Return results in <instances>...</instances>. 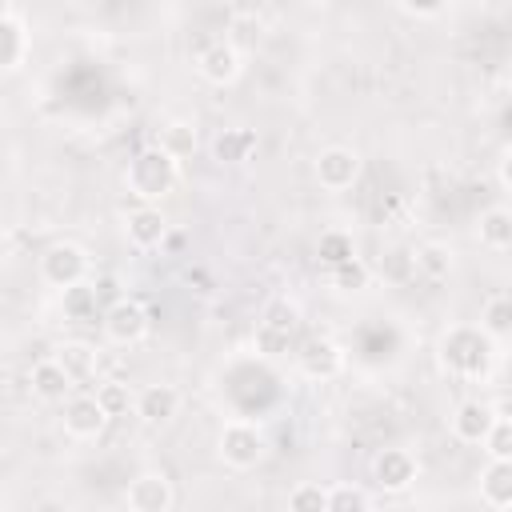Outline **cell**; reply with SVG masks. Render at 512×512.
Returning a JSON list of instances; mask_svg holds the SVG:
<instances>
[{"mask_svg": "<svg viewBox=\"0 0 512 512\" xmlns=\"http://www.w3.org/2000/svg\"><path fill=\"white\" fill-rule=\"evenodd\" d=\"M180 184V160L168 156L160 144L140 148L128 168H124V188L140 200V204H160L164 196H172V188Z\"/></svg>", "mask_w": 512, "mask_h": 512, "instance_id": "cell-1", "label": "cell"}, {"mask_svg": "<svg viewBox=\"0 0 512 512\" xmlns=\"http://www.w3.org/2000/svg\"><path fill=\"white\" fill-rule=\"evenodd\" d=\"M492 344H496V340H492L484 328H468V324L448 328L444 340H440V364H444L448 376L484 380L488 368H492V356H496Z\"/></svg>", "mask_w": 512, "mask_h": 512, "instance_id": "cell-2", "label": "cell"}, {"mask_svg": "<svg viewBox=\"0 0 512 512\" xmlns=\"http://www.w3.org/2000/svg\"><path fill=\"white\" fill-rule=\"evenodd\" d=\"M88 268H92V264H88V252H84L80 244H72V240L48 244V248L40 252V280H44L48 288H56V292H64V288L88 280Z\"/></svg>", "mask_w": 512, "mask_h": 512, "instance_id": "cell-3", "label": "cell"}, {"mask_svg": "<svg viewBox=\"0 0 512 512\" xmlns=\"http://www.w3.org/2000/svg\"><path fill=\"white\" fill-rule=\"evenodd\" d=\"M264 432L252 424V420H228L224 428H220V440H216V452H220V460L228 464V468H240V472H248V468H256L260 460H264Z\"/></svg>", "mask_w": 512, "mask_h": 512, "instance_id": "cell-4", "label": "cell"}, {"mask_svg": "<svg viewBox=\"0 0 512 512\" xmlns=\"http://www.w3.org/2000/svg\"><path fill=\"white\" fill-rule=\"evenodd\" d=\"M100 324H104V336H108L112 344L132 348V344H140V340L148 336V308H144L136 296H120V300H112V304L104 308Z\"/></svg>", "mask_w": 512, "mask_h": 512, "instance_id": "cell-5", "label": "cell"}, {"mask_svg": "<svg viewBox=\"0 0 512 512\" xmlns=\"http://www.w3.org/2000/svg\"><path fill=\"white\" fill-rule=\"evenodd\" d=\"M372 484L380 488V492H388V496H400V492H408L412 484H416V476H420V464H416V456L408 452V448H380L376 456H372Z\"/></svg>", "mask_w": 512, "mask_h": 512, "instance_id": "cell-6", "label": "cell"}, {"mask_svg": "<svg viewBox=\"0 0 512 512\" xmlns=\"http://www.w3.org/2000/svg\"><path fill=\"white\" fill-rule=\"evenodd\" d=\"M312 172H316V184L320 188L344 192V188H352L360 180V152L356 148H344V144H328V148H320Z\"/></svg>", "mask_w": 512, "mask_h": 512, "instance_id": "cell-7", "label": "cell"}, {"mask_svg": "<svg viewBox=\"0 0 512 512\" xmlns=\"http://www.w3.org/2000/svg\"><path fill=\"white\" fill-rule=\"evenodd\" d=\"M124 504L132 512H168L176 504V488H172V480L164 472H140L136 480H128Z\"/></svg>", "mask_w": 512, "mask_h": 512, "instance_id": "cell-8", "label": "cell"}, {"mask_svg": "<svg viewBox=\"0 0 512 512\" xmlns=\"http://www.w3.org/2000/svg\"><path fill=\"white\" fill-rule=\"evenodd\" d=\"M296 368L308 380H332L344 368V348L336 340H328V336H312V340H304L296 348Z\"/></svg>", "mask_w": 512, "mask_h": 512, "instance_id": "cell-9", "label": "cell"}, {"mask_svg": "<svg viewBox=\"0 0 512 512\" xmlns=\"http://www.w3.org/2000/svg\"><path fill=\"white\" fill-rule=\"evenodd\" d=\"M108 428V412L100 408V400H96V392L92 396H84V392H68L64 396V432L68 436H76V440H96L100 432Z\"/></svg>", "mask_w": 512, "mask_h": 512, "instance_id": "cell-10", "label": "cell"}, {"mask_svg": "<svg viewBox=\"0 0 512 512\" xmlns=\"http://www.w3.org/2000/svg\"><path fill=\"white\" fill-rule=\"evenodd\" d=\"M124 236H128L132 248L152 252V248H160L164 236H168V216L160 212V204H136V208L124 216Z\"/></svg>", "mask_w": 512, "mask_h": 512, "instance_id": "cell-11", "label": "cell"}, {"mask_svg": "<svg viewBox=\"0 0 512 512\" xmlns=\"http://www.w3.org/2000/svg\"><path fill=\"white\" fill-rule=\"evenodd\" d=\"M240 48L232 44V40H212V44H204L200 48V56H196V72L208 80V84H216V88H224V84H232L236 76H240Z\"/></svg>", "mask_w": 512, "mask_h": 512, "instance_id": "cell-12", "label": "cell"}, {"mask_svg": "<svg viewBox=\"0 0 512 512\" xmlns=\"http://www.w3.org/2000/svg\"><path fill=\"white\" fill-rule=\"evenodd\" d=\"M132 412L144 424H168L180 412V388L176 384H144L132 396Z\"/></svg>", "mask_w": 512, "mask_h": 512, "instance_id": "cell-13", "label": "cell"}, {"mask_svg": "<svg viewBox=\"0 0 512 512\" xmlns=\"http://www.w3.org/2000/svg\"><path fill=\"white\" fill-rule=\"evenodd\" d=\"M492 420H496V408L488 400H460L452 412V436L464 444H480L484 432L492 428Z\"/></svg>", "mask_w": 512, "mask_h": 512, "instance_id": "cell-14", "label": "cell"}, {"mask_svg": "<svg viewBox=\"0 0 512 512\" xmlns=\"http://www.w3.org/2000/svg\"><path fill=\"white\" fill-rule=\"evenodd\" d=\"M480 500L496 512L512 508V460H488L480 472Z\"/></svg>", "mask_w": 512, "mask_h": 512, "instance_id": "cell-15", "label": "cell"}, {"mask_svg": "<svg viewBox=\"0 0 512 512\" xmlns=\"http://www.w3.org/2000/svg\"><path fill=\"white\" fill-rule=\"evenodd\" d=\"M28 384H32V392H36L40 400H52V404H56V400H64V396L76 388V384L68 380V372H64V368H60L52 356L32 364V376H28Z\"/></svg>", "mask_w": 512, "mask_h": 512, "instance_id": "cell-16", "label": "cell"}, {"mask_svg": "<svg viewBox=\"0 0 512 512\" xmlns=\"http://www.w3.org/2000/svg\"><path fill=\"white\" fill-rule=\"evenodd\" d=\"M252 152H256V132L252 128H224L212 140V156L220 164H248Z\"/></svg>", "mask_w": 512, "mask_h": 512, "instance_id": "cell-17", "label": "cell"}, {"mask_svg": "<svg viewBox=\"0 0 512 512\" xmlns=\"http://www.w3.org/2000/svg\"><path fill=\"white\" fill-rule=\"evenodd\" d=\"M52 360L68 372L72 384H80V380H88V376L96 372V348L84 344V340H64V344L52 352Z\"/></svg>", "mask_w": 512, "mask_h": 512, "instance_id": "cell-18", "label": "cell"}, {"mask_svg": "<svg viewBox=\"0 0 512 512\" xmlns=\"http://www.w3.org/2000/svg\"><path fill=\"white\" fill-rule=\"evenodd\" d=\"M24 56H28V32H24V24L16 16L0 12V72L20 68Z\"/></svg>", "mask_w": 512, "mask_h": 512, "instance_id": "cell-19", "label": "cell"}, {"mask_svg": "<svg viewBox=\"0 0 512 512\" xmlns=\"http://www.w3.org/2000/svg\"><path fill=\"white\" fill-rule=\"evenodd\" d=\"M480 244L484 248H492V252H504L508 244H512V212L504 208V204H496V208H484L480 212Z\"/></svg>", "mask_w": 512, "mask_h": 512, "instance_id": "cell-20", "label": "cell"}, {"mask_svg": "<svg viewBox=\"0 0 512 512\" xmlns=\"http://www.w3.org/2000/svg\"><path fill=\"white\" fill-rule=\"evenodd\" d=\"M60 308H64V316L76 320V324L96 320V308H100V304H96V284L80 280V284L64 288V292H60Z\"/></svg>", "mask_w": 512, "mask_h": 512, "instance_id": "cell-21", "label": "cell"}, {"mask_svg": "<svg viewBox=\"0 0 512 512\" xmlns=\"http://www.w3.org/2000/svg\"><path fill=\"white\" fill-rule=\"evenodd\" d=\"M480 328L492 336V340H504L512 332V296L508 292H492L480 308Z\"/></svg>", "mask_w": 512, "mask_h": 512, "instance_id": "cell-22", "label": "cell"}, {"mask_svg": "<svg viewBox=\"0 0 512 512\" xmlns=\"http://www.w3.org/2000/svg\"><path fill=\"white\" fill-rule=\"evenodd\" d=\"M328 280H332V288H336V292H364V288H368V280H372V272H368V264L352 252L348 260H340V264H332V268H328Z\"/></svg>", "mask_w": 512, "mask_h": 512, "instance_id": "cell-23", "label": "cell"}, {"mask_svg": "<svg viewBox=\"0 0 512 512\" xmlns=\"http://www.w3.org/2000/svg\"><path fill=\"white\" fill-rule=\"evenodd\" d=\"M480 448L488 452V460H512V420H508V408H504V404L496 408V420H492V428L484 432Z\"/></svg>", "mask_w": 512, "mask_h": 512, "instance_id": "cell-24", "label": "cell"}, {"mask_svg": "<svg viewBox=\"0 0 512 512\" xmlns=\"http://www.w3.org/2000/svg\"><path fill=\"white\" fill-rule=\"evenodd\" d=\"M160 148H164L168 156H176V160L192 156V152H196V124H188V120H168V124L160 128Z\"/></svg>", "mask_w": 512, "mask_h": 512, "instance_id": "cell-25", "label": "cell"}, {"mask_svg": "<svg viewBox=\"0 0 512 512\" xmlns=\"http://www.w3.org/2000/svg\"><path fill=\"white\" fill-rule=\"evenodd\" d=\"M260 324H268V328H276V332H288V336H296L300 332V304L296 300H268L264 304V316H260Z\"/></svg>", "mask_w": 512, "mask_h": 512, "instance_id": "cell-26", "label": "cell"}, {"mask_svg": "<svg viewBox=\"0 0 512 512\" xmlns=\"http://www.w3.org/2000/svg\"><path fill=\"white\" fill-rule=\"evenodd\" d=\"M368 508H372V492H364L360 484L328 488V512H368Z\"/></svg>", "mask_w": 512, "mask_h": 512, "instance_id": "cell-27", "label": "cell"}, {"mask_svg": "<svg viewBox=\"0 0 512 512\" xmlns=\"http://www.w3.org/2000/svg\"><path fill=\"white\" fill-rule=\"evenodd\" d=\"M416 268L428 280H444L452 272V252L444 244H424V248H416Z\"/></svg>", "mask_w": 512, "mask_h": 512, "instance_id": "cell-28", "label": "cell"}, {"mask_svg": "<svg viewBox=\"0 0 512 512\" xmlns=\"http://www.w3.org/2000/svg\"><path fill=\"white\" fill-rule=\"evenodd\" d=\"M288 508H292V512H328V488L304 480V484H296V488L288 492Z\"/></svg>", "mask_w": 512, "mask_h": 512, "instance_id": "cell-29", "label": "cell"}, {"mask_svg": "<svg viewBox=\"0 0 512 512\" xmlns=\"http://www.w3.org/2000/svg\"><path fill=\"white\" fill-rule=\"evenodd\" d=\"M292 340H296V336H288V332H276V328H268V324H256V352H260L264 360L288 356V352H292Z\"/></svg>", "mask_w": 512, "mask_h": 512, "instance_id": "cell-30", "label": "cell"}, {"mask_svg": "<svg viewBox=\"0 0 512 512\" xmlns=\"http://www.w3.org/2000/svg\"><path fill=\"white\" fill-rule=\"evenodd\" d=\"M96 400H100V408L108 412V420H112V416H128V408H132V392H128V384H120V380L100 384V388H96Z\"/></svg>", "mask_w": 512, "mask_h": 512, "instance_id": "cell-31", "label": "cell"}, {"mask_svg": "<svg viewBox=\"0 0 512 512\" xmlns=\"http://www.w3.org/2000/svg\"><path fill=\"white\" fill-rule=\"evenodd\" d=\"M316 252H320V260H324V264L332 268V264L348 260V256H352L356 248H352V236H348V232H336V228H332V232H324V236H320Z\"/></svg>", "mask_w": 512, "mask_h": 512, "instance_id": "cell-32", "label": "cell"}, {"mask_svg": "<svg viewBox=\"0 0 512 512\" xmlns=\"http://www.w3.org/2000/svg\"><path fill=\"white\" fill-rule=\"evenodd\" d=\"M400 4V12H408V16H420V20H428V16H440L452 0H396Z\"/></svg>", "mask_w": 512, "mask_h": 512, "instance_id": "cell-33", "label": "cell"}, {"mask_svg": "<svg viewBox=\"0 0 512 512\" xmlns=\"http://www.w3.org/2000/svg\"><path fill=\"white\" fill-rule=\"evenodd\" d=\"M0 12H4V0H0Z\"/></svg>", "mask_w": 512, "mask_h": 512, "instance_id": "cell-34", "label": "cell"}]
</instances>
